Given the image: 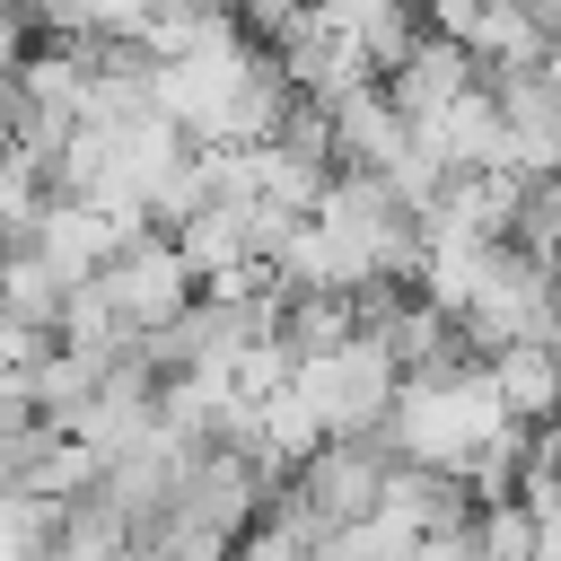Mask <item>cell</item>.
Returning a JSON list of instances; mask_svg holds the SVG:
<instances>
[{"instance_id":"cell-12","label":"cell","mask_w":561,"mask_h":561,"mask_svg":"<svg viewBox=\"0 0 561 561\" xmlns=\"http://www.w3.org/2000/svg\"><path fill=\"white\" fill-rule=\"evenodd\" d=\"M167 245H175V263L193 272V289H202V280H219V272H237V263H254V237H245V202L210 193L202 210H184V219L167 228Z\"/></svg>"},{"instance_id":"cell-13","label":"cell","mask_w":561,"mask_h":561,"mask_svg":"<svg viewBox=\"0 0 561 561\" xmlns=\"http://www.w3.org/2000/svg\"><path fill=\"white\" fill-rule=\"evenodd\" d=\"M79 280H61L26 237H9L0 245V316H26V324H44L53 333V316H61V298H70Z\"/></svg>"},{"instance_id":"cell-4","label":"cell","mask_w":561,"mask_h":561,"mask_svg":"<svg viewBox=\"0 0 561 561\" xmlns=\"http://www.w3.org/2000/svg\"><path fill=\"white\" fill-rule=\"evenodd\" d=\"M88 280H96V298H105V316H114L123 342H140V333H158V324H175V316L193 307V272L175 263V245H167L158 228L123 237Z\"/></svg>"},{"instance_id":"cell-15","label":"cell","mask_w":561,"mask_h":561,"mask_svg":"<svg viewBox=\"0 0 561 561\" xmlns=\"http://www.w3.org/2000/svg\"><path fill=\"white\" fill-rule=\"evenodd\" d=\"M508 245L535 254L543 272L561 263V167L552 175H517V210H508Z\"/></svg>"},{"instance_id":"cell-6","label":"cell","mask_w":561,"mask_h":561,"mask_svg":"<svg viewBox=\"0 0 561 561\" xmlns=\"http://www.w3.org/2000/svg\"><path fill=\"white\" fill-rule=\"evenodd\" d=\"M386 465H394L386 438H316V456H298V465L280 473V500H289L316 535H333V526H351V517L377 508Z\"/></svg>"},{"instance_id":"cell-9","label":"cell","mask_w":561,"mask_h":561,"mask_svg":"<svg viewBox=\"0 0 561 561\" xmlns=\"http://www.w3.org/2000/svg\"><path fill=\"white\" fill-rule=\"evenodd\" d=\"M324 123H333V167L394 175V167L412 158V123L386 105V88H377V79H368V88H351L342 105H324Z\"/></svg>"},{"instance_id":"cell-14","label":"cell","mask_w":561,"mask_h":561,"mask_svg":"<svg viewBox=\"0 0 561 561\" xmlns=\"http://www.w3.org/2000/svg\"><path fill=\"white\" fill-rule=\"evenodd\" d=\"M465 543H473V561H535L543 526H535V508L508 491V500H473V517H465Z\"/></svg>"},{"instance_id":"cell-2","label":"cell","mask_w":561,"mask_h":561,"mask_svg":"<svg viewBox=\"0 0 561 561\" xmlns=\"http://www.w3.org/2000/svg\"><path fill=\"white\" fill-rule=\"evenodd\" d=\"M508 412L491 403L482 386V359H456V368H430V377H403L394 386V412L377 421L386 456L394 465H430V473H465V456L500 430Z\"/></svg>"},{"instance_id":"cell-3","label":"cell","mask_w":561,"mask_h":561,"mask_svg":"<svg viewBox=\"0 0 561 561\" xmlns=\"http://www.w3.org/2000/svg\"><path fill=\"white\" fill-rule=\"evenodd\" d=\"M394 386H403V368H394L368 333H351V342H333V351L289 359V394L316 412V430H324V438H377V421L394 412Z\"/></svg>"},{"instance_id":"cell-18","label":"cell","mask_w":561,"mask_h":561,"mask_svg":"<svg viewBox=\"0 0 561 561\" xmlns=\"http://www.w3.org/2000/svg\"><path fill=\"white\" fill-rule=\"evenodd\" d=\"M9 430H35V394H26V377L0 368V438H9Z\"/></svg>"},{"instance_id":"cell-5","label":"cell","mask_w":561,"mask_h":561,"mask_svg":"<svg viewBox=\"0 0 561 561\" xmlns=\"http://www.w3.org/2000/svg\"><path fill=\"white\" fill-rule=\"evenodd\" d=\"M543 316H552V272L535 254H517V245H491L473 298L456 307V342L473 359L500 351V342H543Z\"/></svg>"},{"instance_id":"cell-7","label":"cell","mask_w":561,"mask_h":561,"mask_svg":"<svg viewBox=\"0 0 561 561\" xmlns=\"http://www.w3.org/2000/svg\"><path fill=\"white\" fill-rule=\"evenodd\" d=\"M491 114H500V167L508 175H552L561 167V88L543 79V61L526 70H482Z\"/></svg>"},{"instance_id":"cell-19","label":"cell","mask_w":561,"mask_h":561,"mask_svg":"<svg viewBox=\"0 0 561 561\" xmlns=\"http://www.w3.org/2000/svg\"><path fill=\"white\" fill-rule=\"evenodd\" d=\"M543 351L561 359V280H552V316H543Z\"/></svg>"},{"instance_id":"cell-8","label":"cell","mask_w":561,"mask_h":561,"mask_svg":"<svg viewBox=\"0 0 561 561\" xmlns=\"http://www.w3.org/2000/svg\"><path fill=\"white\" fill-rule=\"evenodd\" d=\"M473 79H482V70H473V53H465V44H447L438 26H421V35L377 70V88H386V105H394L403 123H430V114H438L447 96H465Z\"/></svg>"},{"instance_id":"cell-20","label":"cell","mask_w":561,"mask_h":561,"mask_svg":"<svg viewBox=\"0 0 561 561\" xmlns=\"http://www.w3.org/2000/svg\"><path fill=\"white\" fill-rule=\"evenodd\" d=\"M535 561H561V543H552V535H543V543H535Z\"/></svg>"},{"instance_id":"cell-10","label":"cell","mask_w":561,"mask_h":561,"mask_svg":"<svg viewBox=\"0 0 561 561\" xmlns=\"http://www.w3.org/2000/svg\"><path fill=\"white\" fill-rule=\"evenodd\" d=\"M26 245H35L61 280H88V272L123 245V228H114L96 202H79V193H44V202H35V219H26Z\"/></svg>"},{"instance_id":"cell-17","label":"cell","mask_w":561,"mask_h":561,"mask_svg":"<svg viewBox=\"0 0 561 561\" xmlns=\"http://www.w3.org/2000/svg\"><path fill=\"white\" fill-rule=\"evenodd\" d=\"M44 351H53V333H44V324H26V316H0V368H9V377H26Z\"/></svg>"},{"instance_id":"cell-16","label":"cell","mask_w":561,"mask_h":561,"mask_svg":"<svg viewBox=\"0 0 561 561\" xmlns=\"http://www.w3.org/2000/svg\"><path fill=\"white\" fill-rule=\"evenodd\" d=\"M53 500H35V491H0V561H44L53 552Z\"/></svg>"},{"instance_id":"cell-1","label":"cell","mask_w":561,"mask_h":561,"mask_svg":"<svg viewBox=\"0 0 561 561\" xmlns=\"http://www.w3.org/2000/svg\"><path fill=\"white\" fill-rule=\"evenodd\" d=\"M149 96H158V114H167L193 149L263 140V131L280 123V105H289L272 53L245 44V26H228V35H210V44L175 53V61H158V70H149Z\"/></svg>"},{"instance_id":"cell-11","label":"cell","mask_w":561,"mask_h":561,"mask_svg":"<svg viewBox=\"0 0 561 561\" xmlns=\"http://www.w3.org/2000/svg\"><path fill=\"white\" fill-rule=\"evenodd\" d=\"M482 386H491V403L508 412V421H561V359L543 351V342H500V351H482Z\"/></svg>"}]
</instances>
